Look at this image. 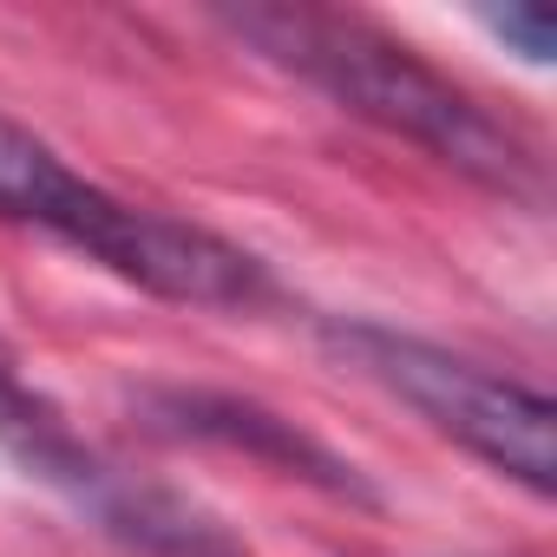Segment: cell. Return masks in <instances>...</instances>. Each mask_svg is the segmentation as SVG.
<instances>
[{"label":"cell","mask_w":557,"mask_h":557,"mask_svg":"<svg viewBox=\"0 0 557 557\" xmlns=\"http://www.w3.org/2000/svg\"><path fill=\"white\" fill-rule=\"evenodd\" d=\"M223 27L256 47L269 66L296 73L322 99H335L348 119H368L459 177L511 197V203H544V158L537 145L505 125L492 106H479L466 86H453L440 66H426L413 47L387 40L381 27L329 8H223Z\"/></svg>","instance_id":"cell-1"},{"label":"cell","mask_w":557,"mask_h":557,"mask_svg":"<svg viewBox=\"0 0 557 557\" xmlns=\"http://www.w3.org/2000/svg\"><path fill=\"white\" fill-rule=\"evenodd\" d=\"M329 348L348 355L394 400H407L426 426L459 440L472 459H485L492 472L550 498V485H557V413L537 387L505 381V374H492V368H479L440 342H420V335H400L381 322H335Z\"/></svg>","instance_id":"cell-2"},{"label":"cell","mask_w":557,"mask_h":557,"mask_svg":"<svg viewBox=\"0 0 557 557\" xmlns=\"http://www.w3.org/2000/svg\"><path fill=\"white\" fill-rule=\"evenodd\" d=\"M86 216L92 223H79L73 249L92 256L99 269H112L119 283L158 296V302H184V309H256V302H269V269L203 223H184L171 210H151V203L112 197V190H99V203Z\"/></svg>","instance_id":"cell-3"},{"label":"cell","mask_w":557,"mask_h":557,"mask_svg":"<svg viewBox=\"0 0 557 557\" xmlns=\"http://www.w3.org/2000/svg\"><path fill=\"white\" fill-rule=\"evenodd\" d=\"M145 420L171 440H210V446H230V453H249L275 472H289V479H309L335 498H361L374 505V485L342 459L329 453L315 433H302L296 420L283 413H269L262 400H236V394H210V387H151L138 394Z\"/></svg>","instance_id":"cell-4"},{"label":"cell","mask_w":557,"mask_h":557,"mask_svg":"<svg viewBox=\"0 0 557 557\" xmlns=\"http://www.w3.org/2000/svg\"><path fill=\"white\" fill-rule=\"evenodd\" d=\"M99 190L106 184L79 177L34 125H21L14 112H0V216L53 230L60 243H73L86 210L99 203Z\"/></svg>","instance_id":"cell-5"},{"label":"cell","mask_w":557,"mask_h":557,"mask_svg":"<svg viewBox=\"0 0 557 557\" xmlns=\"http://www.w3.org/2000/svg\"><path fill=\"white\" fill-rule=\"evenodd\" d=\"M0 446H8L34 479H47V485H60L73 505L106 479V466L66 433V420L53 413V400H40L21 374H14V361H8V348H0Z\"/></svg>","instance_id":"cell-6"},{"label":"cell","mask_w":557,"mask_h":557,"mask_svg":"<svg viewBox=\"0 0 557 557\" xmlns=\"http://www.w3.org/2000/svg\"><path fill=\"white\" fill-rule=\"evenodd\" d=\"M485 27H492L524 66H550V53H557V21H550L544 8H492Z\"/></svg>","instance_id":"cell-7"}]
</instances>
